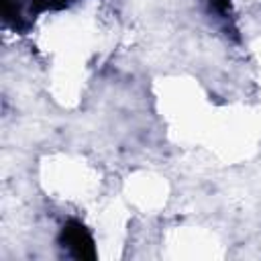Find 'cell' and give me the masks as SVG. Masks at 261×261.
<instances>
[{
	"instance_id": "obj_1",
	"label": "cell",
	"mask_w": 261,
	"mask_h": 261,
	"mask_svg": "<svg viewBox=\"0 0 261 261\" xmlns=\"http://www.w3.org/2000/svg\"><path fill=\"white\" fill-rule=\"evenodd\" d=\"M61 243L63 247L69 249V253L82 261H90L96 257V251H94V241L90 237V232L86 230V226L77 220H71L63 226L61 230Z\"/></svg>"
},
{
	"instance_id": "obj_2",
	"label": "cell",
	"mask_w": 261,
	"mask_h": 261,
	"mask_svg": "<svg viewBox=\"0 0 261 261\" xmlns=\"http://www.w3.org/2000/svg\"><path fill=\"white\" fill-rule=\"evenodd\" d=\"M208 2H210L212 10H216V12H220V14H224V12L228 10V0H208Z\"/></svg>"
}]
</instances>
